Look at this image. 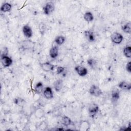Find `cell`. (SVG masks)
<instances>
[{
    "instance_id": "16",
    "label": "cell",
    "mask_w": 131,
    "mask_h": 131,
    "mask_svg": "<svg viewBox=\"0 0 131 131\" xmlns=\"http://www.w3.org/2000/svg\"><path fill=\"white\" fill-rule=\"evenodd\" d=\"M44 91L43 85L41 81H39L37 82L34 88V91L37 94H40L42 93Z\"/></svg>"
},
{
    "instance_id": "5",
    "label": "cell",
    "mask_w": 131,
    "mask_h": 131,
    "mask_svg": "<svg viewBox=\"0 0 131 131\" xmlns=\"http://www.w3.org/2000/svg\"><path fill=\"white\" fill-rule=\"evenodd\" d=\"M54 9L55 6L54 3L52 2H49L46 3L43 8L44 14L46 15H50L54 11Z\"/></svg>"
},
{
    "instance_id": "8",
    "label": "cell",
    "mask_w": 131,
    "mask_h": 131,
    "mask_svg": "<svg viewBox=\"0 0 131 131\" xmlns=\"http://www.w3.org/2000/svg\"><path fill=\"white\" fill-rule=\"evenodd\" d=\"M120 98V91L118 89H115L112 90L111 93V101L113 104L117 102Z\"/></svg>"
},
{
    "instance_id": "23",
    "label": "cell",
    "mask_w": 131,
    "mask_h": 131,
    "mask_svg": "<svg viewBox=\"0 0 131 131\" xmlns=\"http://www.w3.org/2000/svg\"><path fill=\"white\" fill-rule=\"evenodd\" d=\"M122 30L126 33L130 34L131 33V23L128 22L123 25L122 27Z\"/></svg>"
},
{
    "instance_id": "7",
    "label": "cell",
    "mask_w": 131,
    "mask_h": 131,
    "mask_svg": "<svg viewBox=\"0 0 131 131\" xmlns=\"http://www.w3.org/2000/svg\"><path fill=\"white\" fill-rule=\"evenodd\" d=\"M41 68L42 70L46 72L52 71L54 70L55 67V66L51 63L49 62H46L44 63H42L40 64Z\"/></svg>"
},
{
    "instance_id": "11",
    "label": "cell",
    "mask_w": 131,
    "mask_h": 131,
    "mask_svg": "<svg viewBox=\"0 0 131 131\" xmlns=\"http://www.w3.org/2000/svg\"><path fill=\"white\" fill-rule=\"evenodd\" d=\"M43 94L44 97L47 99H52V98H53L54 97L52 90L51 88L49 86H47L44 89Z\"/></svg>"
},
{
    "instance_id": "27",
    "label": "cell",
    "mask_w": 131,
    "mask_h": 131,
    "mask_svg": "<svg viewBox=\"0 0 131 131\" xmlns=\"http://www.w3.org/2000/svg\"><path fill=\"white\" fill-rule=\"evenodd\" d=\"M87 63L88 64V65L92 68L94 69L96 66H97V62L95 60H94L93 58H89V59H88L87 60Z\"/></svg>"
},
{
    "instance_id": "6",
    "label": "cell",
    "mask_w": 131,
    "mask_h": 131,
    "mask_svg": "<svg viewBox=\"0 0 131 131\" xmlns=\"http://www.w3.org/2000/svg\"><path fill=\"white\" fill-rule=\"evenodd\" d=\"M1 60L2 65L4 68L10 67L13 62L12 59L7 55L1 56Z\"/></svg>"
},
{
    "instance_id": "29",
    "label": "cell",
    "mask_w": 131,
    "mask_h": 131,
    "mask_svg": "<svg viewBox=\"0 0 131 131\" xmlns=\"http://www.w3.org/2000/svg\"><path fill=\"white\" fill-rule=\"evenodd\" d=\"M8 53V49L7 47H4L3 49L1 50V56L4 55H7Z\"/></svg>"
},
{
    "instance_id": "18",
    "label": "cell",
    "mask_w": 131,
    "mask_h": 131,
    "mask_svg": "<svg viewBox=\"0 0 131 131\" xmlns=\"http://www.w3.org/2000/svg\"><path fill=\"white\" fill-rule=\"evenodd\" d=\"M84 35L87 39L90 41V42H93L95 40V35L93 33V32H91V31L88 30L85 31L84 32Z\"/></svg>"
},
{
    "instance_id": "25",
    "label": "cell",
    "mask_w": 131,
    "mask_h": 131,
    "mask_svg": "<svg viewBox=\"0 0 131 131\" xmlns=\"http://www.w3.org/2000/svg\"><path fill=\"white\" fill-rule=\"evenodd\" d=\"M65 40H66L65 37H64L63 36H62V35L58 36L55 39V43L59 46L62 45L64 42Z\"/></svg>"
},
{
    "instance_id": "3",
    "label": "cell",
    "mask_w": 131,
    "mask_h": 131,
    "mask_svg": "<svg viewBox=\"0 0 131 131\" xmlns=\"http://www.w3.org/2000/svg\"><path fill=\"white\" fill-rule=\"evenodd\" d=\"M89 93L95 97H99L102 94L101 89L97 85L93 84L89 89Z\"/></svg>"
},
{
    "instance_id": "30",
    "label": "cell",
    "mask_w": 131,
    "mask_h": 131,
    "mask_svg": "<svg viewBox=\"0 0 131 131\" xmlns=\"http://www.w3.org/2000/svg\"><path fill=\"white\" fill-rule=\"evenodd\" d=\"M126 71L130 73H131V62L130 61H129L127 64H126Z\"/></svg>"
},
{
    "instance_id": "12",
    "label": "cell",
    "mask_w": 131,
    "mask_h": 131,
    "mask_svg": "<svg viewBox=\"0 0 131 131\" xmlns=\"http://www.w3.org/2000/svg\"><path fill=\"white\" fill-rule=\"evenodd\" d=\"M118 86L122 90H128L129 91L131 89V84L130 83L127 82L126 81H120L118 84Z\"/></svg>"
},
{
    "instance_id": "28",
    "label": "cell",
    "mask_w": 131,
    "mask_h": 131,
    "mask_svg": "<svg viewBox=\"0 0 131 131\" xmlns=\"http://www.w3.org/2000/svg\"><path fill=\"white\" fill-rule=\"evenodd\" d=\"M64 71V68L63 67L59 66L57 67V70H56V73L57 74H60L61 73H62Z\"/></svg>"
},
{
    "instance_id": "10",
    "label": "cell",
    "mask_w": 131,
    "mask_h": 131,
    "mask_svg": "<svg viewBox=\"0 0 131 131\" xmlns=\"http://www.w3.org/2000/svg\"><path fill=\"white\" fill-rule=\"evenodd\" d=\"M75 71L80 76H84L88 74V70L86 68L81 66H77L74 68Z\"/></svg>"
},
{
    "instance_id": "4",
    "label": "cell",
    "mask_w": 131,
    "mask_h": 131,
    "mask_svg": "<svg viewBox=\"0 0 131 131\" xmlns=\"http://www.w3.org/2000/svg\"><path fill=\"white\" fill-rule=\"evenodd\" d=\"M112 41L115 44H120L122 42L123 37V36L117 32H114L111 36Z\"/></svg>"
},
{
    "instance_id": "15",
    "label": "cell",
    "mask_w": 131,
    "mask_h": 131,
    "mask_svg": "<svg viewBox=\"0 0 131 131\" xmlns=\"http://www.w3.org/2000/svg\"><path fill=\"white\" fill-rule=\"evenodd\" d=\"M54 88L56 92H59L63 86V80L61 79L55 80L53 83Z\"/></svg>"
},
{
    "instance_id": "20",
    "label": "cell",
    "mask_w": 131,
    "mask_h": 131,
    "mask_svg": "<svg viewBox=\"0 0 131 131\" xmlns=\"http://www.w3.org/2000/svg\"><path fill=\"white\" fill-rule=\"evenodd\" d=\"M14 102L15 104H16L19 106H23L26 103V100L21 97L15 98L14 99Z\"/></svg>"
},
{
    "instance_id": "22",
    "label": "cell",
    "mask_w": 131,
    "mask_h": 131,
    "mask_svg": "<svg viewBox=\"0 0 131 131\" xmlns=\"http://www.w3.org/2000/svg\"><path fill=\"white\" fill-rule=\"evenodd\" d=\"M61 122L62 124L66 126H68L70 125L72 123L71 119L67 116H64L62 117Z\"/></svg>"
},
{
    "instance_id": "9",
    "label": "cell",
    "mask_w": 131,
    "mask_h": 131,
    "mask_svg": "<svg viewBox=\"0 0 131 131\" xmlns=\"http://www.w3.org/2000/svg\"><path fill=\"white\" fill-rule=\"evenodd\" d=\"M23 32L24 36L27 38H30L33 35V31L29 25H25L23 28Z\"/></svg>"
},
{
    "instance_id": "21",
    "label": "cell",
    "mask_w": 131,
    "mask_h": 131,
    "mask_svg": "<svg viewBox=\"0 0 131 131\" xmlns=\"http://www.w3.org/2000/svg\"><path fill=\"white\" fill-rule=\"evenodd\" d=\"M83 18L84 19V20L88 22H91L94 19V16L93 15V14L90 12V11H88L86 12L83 15Z\"/></svg>"
},
{
    "instance_id": "1",
    "label": "cell",
    "mask_w": 131,
    "mask_h": 131,
    "mask_svg": "<svg viewBox=\"0 0 131 131\" xmlns=\"http://www.w3.org/2000/svg\"><path fill=\"white\" fill-rule=\"evenodd\" d=\"M99 111V107L97 104L92 103L90 104L88 107V112L91 118H94Z\"/></svg>"
},
{
    "instance_id": "14",
    "label": "cell",
    "mask_w": 131,
    "mask_h": 131,
    "mask_svg": "<svg viewBox=\"0 0 131 131\" xmlns=\"http://www.w3.org/2000/svg\"><path fill=\"white\" fill-rule=\"evenodd\" d=\"M49 55L52 58H56L58 55V47L57 46H53L50 50Z\"/></svg>"
},
{
    "instance_id": "13",
    "label": "cell",
    "mask_w": 131,
    "mask_h": 131,
    "mask_svg": "<svg viewBox=\"0 0 131 131\" xmlns=\"http://www.w3.org/2000/svg\"><path fill=\"white\" fill-rule=\"evenodd\" d=\"M79 130L82 131H86L89 129L90 124L87 120L81 121L79 123Z\"/></svg>"
},
{
    "instance_id": "19",
    "label": "cell",
    "mask_w": 131,
    "mask_h": 131,
    "mask_svg": "<svg viewBox=\"0 0 131 131\" xmlns=\"http://www.w3.org/2000/svg\"><path fill=\"white\" fill-rule=\"evenodd\" d=\"M12 8V5L8 3H5L3 4L1 7V11L3 12H9Z\"/></svg>"
},
{
    "instance_id": "2",
    "label": "cell",
    "mask_w": 131,
    "mask_h": 131,
    "mask_svg": "<svg viewBox=\"0 0 131 131\" xmlns=\"http://www.w3.org/2000/svg\"><path fill=\"white\" fill-rule=\"evenodd\" d=\"M20 48L24 50H32L34 48L35 42L31 40H25L20 42Z\"/></svg>"
},
{
    "instance_id": "17",
    "label": "cell",
    "mask_w": 131,
    "mask_h": 131,
    "mask_svg": "<svg viewBox=\"0 0 131 131\" xmlns=\"http://www.w3.org/2000/svg\"><path fill=\"white\" fill-rule=\"evenodd\" d=\"M34 115L36 118L41 119L45 116V112L43 109L40 107L37 108L34 111Z\"/></svg>"
},
{
    "instance_id": "24",
    "label": "cell",
    "mask_w": 131,
    "mask_h": 131,
    "mask_svg": "<svg viewBox=\"0 0 131 131\" xmlns=\"http://www.w3.org/2000/svg\"><path fill=\"white\" fill-rule=\"evenodd\" d=\"M123 54L124 56L127 58H131V47L130 46H126L123 49Z\"/></svg>"
},
{
    "instance_id": "26",
    "label": "cell",
    "mask_w": 131,
    "mask_h": 131,
    "mask_svg": "<svg viewBox=\"0 0 131 131\" xmlns=\"http://www.w3.org/2000/svg\"><path fill=\"white\" fill-rule=\"evenodd\" d=\"M38 29L40 33L43 35L46 30V25L43 22H40L38 25Z\"/></svg>"
}]
</instances>
